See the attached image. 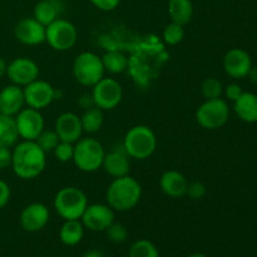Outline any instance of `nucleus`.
<instances>
[{"instance_id": "f257e3e1", "label": "nucleus", "mask_w": 257, "mask_h": 257, "mask_svg": "<svg viewBox=\"0 0 257 257\" xmlns=\"http://www.w3.org/2000/svg\"><path fill=\"white\" fill-rule=\"evenodd\" d=\"M12 152V168L22 180H34L45 170L47 153L34 141H23Z\"/></svg>"}, {"instance_id": "f03ea898", "label": "nucleus", "mask_w": 257, "mask_h": 257, "mask_svg": "<svg viewBox=\"0 0 257 257\" xmlns=\"http://www.w3.org/2000/svg\"><path fill=\"white\" fill-rule=\"evenodd\" d=\"M142 197V186L136 178L127 175L114 178L108 186L107 205L118 212H125L138 205Z\"/></svg>"}, {"instance_id": "7ed1b4c3", "label": "nucleus", "mask_w": 257, "mask_h": 257, "mask_svg": "<svg viewBox=\"0 0 257 257\" xmlns=\"http://www.w3.org/2000/svg\"><path fill=\"white\" fill-rule=\"evenodd\" d=\"M123 148L128 157L135 160H147L157 148V137L147 125H135L125 133Z\"/></svg>"}, {"instance_id": "20e7f679", "label": "nucleus", "mask_w": 257, "mask_h": 257, "mask_svg": "<svg viewBox=\"0 0 257 257\" xmlns=\"http://www.w3.org/2000/svg\"><path fill=\"white\" fill-rule=\"evenodd\" d=\"M55 211L63 220H80L88 203V197L80 188L74 186L60 188L54 197Z\"/></svg>"}, {"instance_id": "39448f33", "label": "nucleus", "mask_w": 257, "mask_h": 257, "mask_svg": "<svg viewBox=\"0 0 257 257\" xmlns=\"http://www.w3.org/2000/svg\"><path fill=\"white\" fill-rule=\"evenodd\" d=\"M105 151L102 143L92 137L80 138L74 143V156L73 162L78 170L92 173L102 168Z\"/></svg>"}, {"instance_id": "423d86ee", "label": "nucleus", "mask_w": 257, "mask_h": 257, "mask_svg": "<svg viewBox=\"0 0 257 257\" xmlns=\"http://www.w3.org/2000/svg\"><path fill=\"white\" fill-rule=\"evenodd\" d=\"M104 65L102 58L95 53L83 52L73 62V75L79 84L93 87L104 78Z\"/></svg>"}, {"instance_id": "0eeeda50", "label": "nucleus", "mask_w": 257, "mask_h": 257, "mask_svg": "<svg viewBox=\"0 0 257 257\" xmlns=\"http://www.w3.org/2000/svg\"><path fill=\"white\" fill-rule=\"evenodd\" d=\"M230 118V108L222 98L206 99L196 110V120L206 130H218L227 123Z\"/></svg>"}, {"instance_id": "6e6552de", "label": "nucleus", "mask_w": 257, "mask_h": 257, "mask_svg": "<svg viewBox=\"0 0 257 257\" xmlns=\"http://www.w3.org/2000/svg\"><path fill=\"white\" fill-rule=\"evenodd\" d=\"M77 40V28L67 19L59 18L45 28V42L57 52H67L72 49Z\"/></svg>"}, {"instance_id": "1a4fd4ad", "label": "nucleus", "mask_w": 257, "mask_h": 257, "mask_svg": "<svg viewBox=\"0 0 257 257\" xmlns=\"http://www.w3.org/2000/svg\"><path fill=\"white\" fill-rule=\"evenodd\" d=\"M92 88V98L94 105H97L102 110L114 109L122 102V85L113 78H102Z\"/></svg>"}, {"instance_id": "9d476101", "label": "nucleus", "mask_w": 257, "mask_h": 257, "mask_svg": "<svg viewBox=\"0 0 257 257\" xmlns=\"http://www.w3.org/2000/svg\"><path fill=\"white\" fill-rule=\"evenodd\" d=\"M14 118L19 137L23 141H35L44 130V118L40 110L34 108H23Z\"/></svg>"}, {"instance_id": "9b49d317", "label": "nucleus", "mask_w": 257, "mask_h": 257, "mask_svg": "<svg viewBox=\"0 0 257 257\" xmlns=\"http://www.w3.org/2000/svg\"><path fill=\"white\" fill-rule=\"evenodd\" d=\"M7 75L13 84L24 88L25 85L39 79V67L30 58H15L8 64Z\"/></svg>"}, {"instance_id": "f8f14e48", "label": "nucleus", "mask_w": 257, "mask_h": 257, "mask_svg": "<svg viewBox=\"0 0 257 257\" xmlns=\"http://www.w3.org/2000/svg\"><path fill=\"white\" fill-rule=\"evenodd\" d=\"M84 228L89 231H105L114 222V210L104 203H93L88 205L80 217Z\"/></svg>"}, {"instance_id": "ddd939ff", "label": "nucleus", "mask_w": 257, "mask_h": 257, "mask_svg": "<svg viewBox=\"0 0 257 257\" xmlns=\"http://www.w3.org/2000/svg\"><path fill=\"white\" fill-rule=\"evenodd\" d=\"M25 105L34 109L42 110L52 104L55 99V89L50 83L37 79L23 88Z\"/></svg>"}, {"instance_id": "4468645a", "label": "nucleus", "mask_w": 257, "mask_h": 257, "mask_svg": "<svg viewBox=\"0 0 257 257\" xmlns=\"http://www.w3.org/2000/svg\"><path fill=\"white\" fill-rule=\"evenodd\" d=\"M252 68V60L246 50L240 48H233L228 50L223 57V69L226 74L233 79L246 78Z\"/></svg>"}, {"instance_id": "2eb2a0df", "label": "nucleus", "mask_w": 257, "mask_h": 257, "mask_svg": "<svg viewBox=\"0 0 257 257\" xmlns=\"http://www.w3.org/2000/svg\"><path fill=\"white\" fill-rule=\"evenodd\" d=\"M49 218V208L44 203H30L20 213V225L28 232H38L48 225Z\"/></svg>"}, {"instance_id": "dca6fc26", "label": "nucleus", "mask_w": 257, "mask_h": 257, "mask_svg": "<svg viewBox=\"0 0 257 257\" xmlns=\"http://www.w3.org/2000/svg\"><path fill=\"white\" fill-rule=\"evenodd\" d=\"M45 28L34 17L24 18L17 23L14 34L22 44L39 45L45 42Z\"/></svg>"}, {"instance_id": "f3484780", "label": "nucleus", "mask_w": 257, "mask_h": 257, "mask_svg": "<svg viewBox=\"0 0 257 257\" xmlns=\"http://www.w3.org/2000/svg\"><path fill=\"white\" fill-rule=\"evenodd\" d=\"M54 131L63 142L75 143L82 138L83 128L80 117L73 112L62 113L55 120Z\"/></svg>"}, {"instance_id": "a211bd4d", "label": "nucleus", "mask_w": 257, "mask_h": 257, "mask_svg": "<svg viewBox=\"0 0 257 257\" xmlns=\"http://www.w3.org/2000/svg\"><path fill=\"white\" fill-rule=\"evenodd\" d=\"M24 105L25 98L23 87L10 84L0 90V114L15 117Z\"/></svg>"}, {"instance_id": "6ab92c4d", "label": "nucleus", "mask_w": 257, "mask_h": 257, "mask_svg": "<svg viewBox=\"0 0 257 257\" xmlns=\"http://www.w3.org/2000/svg\"><path fill=\"white\" fill-rule=\"evenodd\" d=\"M188 181L181 172L175 170L166 171L160 178V187L165 195L172 198L183 197L187 192Z\"/></svg>"}, {"instance_id": "aec40b11", "label": "nucleus", "mask_w": 257, "mask_h": 257, "mask_svg": "<svg viewBox=\"0 0 257 257\" xmlns=\"http://www.w3.org/2000/svg\"><path fill=\"white\" fill-rule=\"evenodd\" d=\"M102 168L112 177L118 178L130 175L131 162L130 157L124 151H112L105 153Z\"/></svg>"}, {"instance_id": "412c9836", "label": "nucleus", "mask_w": 257, "mask_h": 257, "mask_svg": "<svg viewBox=\"0 0 257 257\" xmlns=\"http://www.w3.org/2000/svg\"><path fill=\"white\" fill-rule=\"evenodd\" d=\"M63 12H64L63 0H40L34 7L33 17L44 27H48L53 22L59 19Z\"/></svg>"}, {"instance_id": "4be33fe9", "label": "nucleus", "mask_w": 257, "mask_h": 257, "mask_svg": "<svg viewBox=\"0 0 257 257\" xmlns=\"http://www.w3.org/2000/svg\"><path fill=\"white\" fill-rule=\"evenodd\" d=\"M233 109L237 117L246 123L257 122V94L243 92L237 100H235Z\"/></svg>"}, {"instance_id": "5701e85b", "label": "nucleus", "mask_w": 257, "mask_h": 257, "mask_svg": "<svg viewBox=\"0 0 257 257\" xmlns=\"http://www.w3.org/2000/svg\"><path fill=\"white\" fill-rule=\"evenodd\" d=\"M168 14L172 23L182 27L187 25L193 18V4L191 0H170Z\"/></svg>"}, {"instance_id": "b1692460", "label": "nucleus", "mask_w": 257, "mask_h": 257, "mask_svg": "<svg viewBox=\"0 0 257 257\" xmlns=\"http://www.w3.org/2000/svg\"><path fill=\"white\" fill-rule=\"evenodd\" d=\"M84 226L80 220H65L60 227L59 237L64 245L75 246L83 240Z\"/></svg>"}, {"instance_id": "393cba45", "label": "nucleus", "mask_w": 257, "mask_h": 257, "mask_svg": "<svg viewBox=\"0 0 257 257\" xmlns=\"http://www.w3.org/2000/svg\"><path fill=\"white\" fill-rule=\"evenodd\" d=\"M19 138L15 118L0 114V147L10 148Z\"/></svg>"}, {"instance_id": "a878e982", "label": "nucleus", "mask_w": 257, "mask_h": 257, "mask_svg": "<svg viewBox=\"0 0 257 257\" xmlns=\"http://www.w3.org/2000/svg\"><path fill=\"white\" fill-rule=\"evenodd\" d=\"M80 123H82L83 132L89 133V135L97 133L102 128L103 123H104L103 110L98 108L97 105L88 108V109L84 110L82 117H80Z\"/></svg>"}, {"instance_id": "bb28decb", "label": "nucleus", "mask_w": 257, "mask_h": 257, "mask_svg": "<svg viewBox=\"0 0 257 257\" xmlns=\"http://www.w3.org/2000/svg\"><path fill=\"white\" fill-rule=\"evenodd\" d=\"M102 62L105 72H109L112 74H120V73L125 72L128 68L127 55L117 52V50L105 53L102 57Z\"/></svg>"}, {"instance_id": "cd10ccee", "label": "nucleus", "mask_w": 257, "mask_h": 257, "mask_svg": "<svg viewBox=\"0 0 257 257\" xmlns=\"http://www.w3.org/2000/svg\"><path fill=\"white\" fill-rule=\"evenodd\" d=\"M128 257H160V252L155 243L142 238L131 246Z\"/></svg>"}, {"instance_id": "c85d7f7f", "label": "nucleus", "mask_w": 257, "mask_h": 257, "mask_svg": "<svg viewBox=\"0 0 257 257\" xmlns=\"http://www.w3.org/2000/svg\"><path fill=\"white\" fill-rule=\"evenodd\" d=\"M34 142L37 143L45 153H49L55 150V147H57L58 143L60 142V140L54 130H45L44 128Z\"/></svg>"}, {"instance_id": "c756f323", "label": "nucleus", "mask_w": 257, "mask_h": 257, "mask_svg": "<svg viewBox=\"0 0 257 257\" xmlns=\"http://www.w3.org/2000/svg\"><path fill=\"white\" fill-rule=\"evenodd\" d=\"M201 92L206 99H216L223 94V85L216 78H206L201 85Z\"/></svg>"}, {"instance_id": "7c9ffc66", "label": "nucleus", "mask_w": 257, "mask_h": 257, "mask_svg": "<svg viewBox=\"0 0 257 257\" xmlns=\"http://www.w3.org/2000/svg\"><path fill=\"white\" fill-rule=\"evenodd\" d=\"M185 38V30L183 27L176 23H171L163 30V40L168 45H177Z\"/></svg>"}, {"instance_id": "2f4dec72", "label": "nucleus", "mask_w": 257, "mask_h": 257, "mask_svg": "<svg viewBox=\"0 0 257 257\" xmlns=\"http://www.w3.org/2000/svg\"><path fill=\"white\" fill-rule=\"evenodd\" d=\"M107 237L110 242L113 243H122L127 240L128 237V231L124 225L119 222H113L109 227L105 230Z\"/></svg>"}, {"instance_id": "473e14b6", "label": "nucleus", "mask_w": 257, "mask_h": 257, "mask_svg": "<svg viewBox=\"0 0 257 257\" xmlns=\"http://www.w3.org/2000/svg\"><path fill=\"white\" fill-rule=\"evenodd\" d=\"M55 158H57L59 162L67 163L73 161V156H74V143L69 142H63L60 141L58 143V146L55 147V150L53 151Z\"/></svg>"}, {"instance_id": "72a5a7b5", "label": "nucleus", "mask_w": 257, "mask_h": 257, "mask_svg": "<svg viewBox=\"0 0 257 257\" xmlns=\"http://www.w3.org/2000/svg\"><path fill=\"white\" fill-rule=\"evenodd\" d=\"M186 195L190 196V198H192V200H201L206 195L205 185L201 182H197V181L188 183Z\"/></svg>"}, {"instance_id": "f704fd0d", "label": "nucleus", "mask_w": 257, "mask_h": 257, "mask_svg": "<svg viewBox=\"0 0 257 257\" xmlns=\"http://www.w3.org/2000/svg\"><path fill=\"white\" fill-rule=\"evenodd\" d=\"M95 8L103 12H112L115 8H118L120 0H89Z\"/></svg>"}, {"instance_id": "c9c22d12", "label": "nucleus", "mask_w": 257, "mask_h": 257, "mask_svg": "<svg viewBox=\"0 0 257 257\" xmlns=\"http://www.w3.org/2000/svg\"><path fill=\"white\" fill-rule=\"evenodd\" d=\"M223 93H225L226 98H227L228 100L235 102V100H237L238 98H240V95L242 94L243 90L241 89V87L238 84H236V83H231V84H228L227 87L223 88Z\"/></svg>"}, {"instance_id": "e433bc0d", "label": "nucleus", "mask_w": 257, "mask_h": 257, "mask_svg": "<svg viewBox=\"0 0 257 257\" xmlns=\"http://www.w3.org/2000/svg\"><path fill=\"white\" fill-rule=\"evenodd\" d=\"M10 195H12V192H10L9 185L5 181L0 180V210L8 205L10 200Z\"/></svg>"}, {"instance_id": "4c0bfd02", "label": "nucleus", "mask_w": 257, "mask_h": 257, "mask_svg": "<svg viewBox=\"0 0 257 257\" xmlns=\"http://www.w3.org/2000/svg\"><path fill=\"white\" fill-rule=\"evenodd\" d=\"M13 152L8 147H0V171L12 166Z\"/></svg>"}, {"instance_id": "58836bf2", "label": "nucleus", "mask_w": 257, "mask_h": 257, "mask_svg": "<svg viewBox=\"0 0 257 257\" xmlns=\"http://www.w3.org/2000/svg\"><path fill=\"white\" fill-rule=\"evenodd\" d=\"M82 257H105L104 253L99 250H89L84 253Z\"/></svg>"}, {"instance_id": "ea45409f", "label": "nucleus", "mask_w": 257, "mask_h": 257, "mask_svg": "<svg viewBox=\"0 0 257 257\" xmlns=\"http://www.w3.org/2000/svg\"><path fill=\"white\" fill-rule=\"evenodd\" d=\"M247 77L250 78V80L252 84L257 85V67L251 68V70H250V73H248Z\"/></svg>"}, {"instance_id": "a19ab883", "label": "nucleus", "mask_w": 257, "mask_h": 257, "mask_svg": "<svg viewBox=\"0 0 257 257\" xmlns=\"http://www.w3.org/2000/svg\"><path fill=\"white\" fill-rule=\"evenodd\" d=\"M7 68H8V64L5 63V60L0 58V79H2L4 75H7Z\"/></svg>"}, {"instance_id": "79ce46f5", "label": "nucleus", "mask_w": 257, "mask_h": 257, "mask_svg": "<svg viewBox=\"0 0 257 257\" xmlns=\"http://www.w3.org/2000/svg\"><path fill=\"white\" fill-rule=\"evenodd\" d=\"M187 257H207V256L203 255V253L196 252V253H192V255H190V256H187Z\"/></svg>"}]
</instances>
